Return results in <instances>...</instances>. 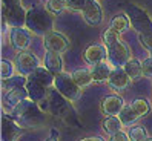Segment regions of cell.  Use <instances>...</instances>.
<instances>
[{
    "label": "cell",
    "instance_id": "obj_1",
    "mask_svg": "<svg viewBox=\"0 0 152 141\" xmlns=\"http://www.w3.org/2000/svg\"><path fill=\"white\" fill-rule=\"evenodd\" d=\"M54 83V77L51 75V72L45 68H39L34 74H31L26 80V91L32 101L40 103L45 97H46V89L48 84Z\"/></svg>",
    "mask_w": 152,
    "mask_h": 141
},
{
    "label": "cell",
    "instance_id": "obj_2",
    "mask_svg": "<svg viewBox=\"0 0 152 141\" xmlns=\"http://www.w3.org/2000/svg\"><path fill=\"white\" fill-rule=\"evenodd\" d=\"M26 26L37 35H46L52 26V20L46 11L32 8L26 12Z\"/></svg>",
    "mask_w": 152,
    "mask_h": 141
},
{
    "label": "cell",
    "instance_id": "obj_3",
    "mask_svg": "<svg viewBox=\"0 0 152 141\" xmlns=\"http://www.w3.org/2000/svg\"><path fill=\"white\" fill-rule=\"evenodd\" d=\"M54 86L58 94H61L66 100H71V101H75L82 97V87H80L75 81L72 75L69 74H57L54 77Z\"/></svg>",
    "mask_w": 152,
    "mask_h": 141
},
{
    "label": "cell",
    "instance_id": "obj_4",
    "mask_svg": "<svg viewBox=\"0 0 152 141\" xmlns=\"http://www.w3.org/2000/svg\"><path fill=\"white\" fill-rule=\"evenodd\" d=\"M108 49V60L109 63L117 69V68H124L126 63L131 60V51L128 48L126 43H123L121 40H117L112 43L111 46L106 48Z\"/></svg>",
    "mask_w": 152,
    "mask_h": 141
},
{
    "label": "cell",
    "instance_id": "obj_5",
    "mask_svg": "<svg viewBox=\"0 0 152 141\" xmlns=\"http://www.w3.org/2000/svg\"><path fill=\"white\" fill-rule=\"evenodd\" d=\"M39 66H40V61L37 55H34L32 52L22 51L15 57V68L20 75H31L39 69Z\"/></svg>",
    "mask_w": 152,
    "mask_h": 141
},
{
    "label": "cell",
    "instance_id": "obj_6",
    "mask_svg": "<svg viewBox=\"0 0 152 141\" xmlns=\"http://www.w3.org/2000/svg\"><path fill=\"white\" fill-rule=\"evenodd\" d=\"M131 22L132 26L135 28L140 34H145V35H152V20L149 19V15L140 9V8H131Z\"/></svg>",
    "mask_w": 152,
    "mask_h": 141
},
{
    "label": "cell",
    "instance_id": "obj_7",
    "mask_svg": "<svg viewBox=\"0 0 152 141\" xmlns=\"http://www.w3.org/2000/svg\"><path fill=\"white\" fill-rule=\"evenodd\" d=\"M43 41H45L46 51H54V52H58V54H63L69 46L68 37L65 34L57 32V31H49L43 37Z\"/></svg>",
    "mask_w": 152,
    "mask_h": 141
},
{
    "label": "cell",
    "instance_id": "obj_8",
    "mask_svg": "<svg viewBox=\"0 0 152 141\" xmlns=\"http://www.w3.org/2000/svg\"><path fill=\"white\" fill-rule=\"evenodd\" d=\"M3 9V20L14 26V28H20V25H23V22H26L25 17V11L20 3H14V5H2Z\"/></svg>",
    "mask_w": 152,
    "mask_h": 141
},
{
    "label": "cell",
    "instance_id": "obj_9",
    "mask_svg": "<svg viewBox=\"0 0 152 141\" xmlns=\"http://www.w3.org/2000/svg\"><path fill=\"white\" fill-rule=\"evenodd\" d=\"M108 58V49L100 46V45H89L85 52H83V60L86 61V65L89 66H97L100 63H104V60Z\"/></svg>",
    "mask_w": 152,
    "mask_h": 141
},
{
    "label": "cell",
    "instance_id": "obj_10",
    "mask_svg": "<svg viewBox=\"0 0 152 141\" xmlns=\"http://www.w3.org/2000/svg\"><path fill=\"white\" fill-rule=\"evenodd\" d=\"M83 12V19L89 26H98L103 20V12H102V6L98 5L97 0H88Z\"/></svg>",
    "mask_w": 152,
    "mask_h": 141
},
{
    "label": "cell",
    "instance_id": "obj_11",
    "mask_svg": "<svg viewBox=\"0 0 152 141\" xmlns=\"http://www.w3.org/2000/svg\"><path fill=\"white\" fill-rule=\"evenodd\" d=\"M124 108V101L118 95H108L102 101V110L106 117H118Z\"/></svg>",
    "mask_w": 152,
    "mask_h": 141
},
{
    "label": "cell",
    "instance_id": "obj_12",
    "mask_svg": "<svg viewBox=\"0 0 152 141\" xmlns=\"http://www.w3.org/2000/svg\"><path fill=\"white\" fill-rule=\"evenodd\" d=\"M11 43L17 51H26L31 45V32L25 28H14L11 32Z\"/></svg>",
    "mask_w": 152,
    "mask_h": 141
},
{
    "label": "cell",
    "instance_id": "obj_13",
    "mask_svg": "<svg viewBox=\"0 0 152 141\" xmlns=\"http://www.w3.org/2000/svg\"><path fill=\"white\" fill-rule=\"evenodd\" d=\"M108 83H109V86L112 87V89H115V91H124L129 86L131 78H129V75L126 74V70H124V69L117 68V69H112Z\"/></svg>",
    "mask_w": 152,
    "mask_h": 141
},
{
    "label": "cell",
    "instance_id": "obj_14",
    "mask_svg": "<svg viewBox=\"0 0 152 141\" xmlns=\"http://www.w3.org/2000/svg\"><path fill=\"white\" fill-rule=\"evenodd\" d=\"M28 95V91L23 89V87H12V89H8L3 95V106H10V108H15L19 106L22 101H25Z\"/></svg>",
    "mask_w": 152,
    "mask_h": 141
},
{
    "label": "cell",
    "instance_id": "obj_15",
    "mask_svg": "<svg viewBox=\"0 0 152 141\" xmlns=\"http://www.w3.org/2000/svg\"><path fill=\"white\" fill-rule=\"evenodd\" d=\"M43 65L51 74H61L63 69V61H61V54L54 51H46L43 57Z\"/></svg>",
    "mask_w": 152,
    "mask_h": 141
},
{
    "label": "cell",
    "instance_id": "obj_16",
    "mask_svg": "<svg viewBox=\"0 0 152 141\" xmlns=\"http://www.w3.org/2000/svg\"><path fill=\"white\" fill-rule=\"evenodd\" d=\"M72 78H74V81L80 86V87H86L89 86L92 81H94V77H92V72L91 70H88V69H75L72 74Z\"/></svg>",
    "mask_w": 152,
    "mask_h": 141
},
{
    "label": "cell",
    "instance_id": "obj_17",
    "mask_svg": "<svg viewBox=\"0 0 152 141\" xmlns=\"http://www.w3.org/2000/svg\"><path fill=\"white\" fill-rule=\"evenodd\" d=\"M124 70H126V74L129 75L131 80H138V78L143 77L145 74V70H143V63H140L138 60L135 58H131L126 66H124Z\"/></svg>",
    "mask_w": 152,
    "mask_h": 141
},
{
    "label": "cell",
    "instance_id": "obj_18",
    "mask_svg": "<svg viewBox=\"0 0 152 141\" xmlns=\"http://www.w3.org/2000/svg\"><path fill=\"white\" fill-rule=\"evenodd\" d=\"M91 72H92V77H94V81L103 83V81H106V80H109L112 69L109 68V65H106V63H100V65L94 66Z\"/></svg>",
    "mask_w": 152,
    "mask_h": 141
},
{
    "label": "cell",
    "instance_id": "obj_19",
    "mask_svg": "<svg viewBox=\"0 0 152 141\" xmlns=\"http://www.w3.org/2000/svg\"><path fill=\"white\" fill-rule=\"evenodd\" d=\"M123 127V123L120 120V117H106L103 120V130L109 135H114L120 132Z\"/></svg>",
    "mask_w": 152,
    "mask_h": 141
},
{
    "label": "cell",
    "instance_id": "obj_20",
    "mask_svg": "<svg viewBox=\"0 0 152 141\" xmlns=\"http://www.w3.org/2000/svg\"><path fill=\"white\" fill-rule=\"evenodd\" d=\"M129 25H131V22H129L128 17L124 15V14H118V15H115L114 19L111 20L109 28L114 29L115 32L121 34V32H124V31H128V29H129Z\"/></svg>",
    "mask_w": 152,
    "mask_h": 141
},
{
    "label": "cell",
    "instance_id": "obj_21",
    "mask_svg": "<svg viewBox=\"0 0 152 141\" xmlns=\"http://www.w3.org/2000/svg\"><path fill=\"white\" fill-rule=\"evenodd\" d=\"M118 117H120V120H121V123H123V126H132L134 123L140 118L137 113H135V110L131 108V104H129V106H124L123 110H121V113H120Z\"/></svg>",
    "mask_w": 152,
    "mask_h": 141
},
{
    "label": "cell",
    "instance_id": "obj_22",
    "mask_svg": "<svg viewBox=\"0 0 152 141\" xmlns=\"http://www.w3.org/2000/svg\"><path fill=\"white\" fill-rule=\"evenodd\" d=\"M131 108L135 110V113L138 117H145V115H148L149 110H151V104L145 98H137V100H134L131 103Z\"/></svg>",
    "mask_w": 152,
    "mask_h": 141
},
{
    "label": "cell",
    "instance_id": "obj_23",
    "mask_svg": "<svg viewBox=\"0 0 152 141\" xmlns=\"http://www.w3.org/2000/svg\"><path fill=\"white\" fill-rule=\"evenodd\" d=\"M129 140L131 141H146L148 137V130L143 127V126H132L128 132Z\"/></svg>",
    "mask_w": 152,
    "mask_h": 141
},
{
    "label": "cell",
    "instance_id": "obj_24",
    "mask_svg": "<svg viewBox=\"0 0 152 141\" xmlns=\"http://www.w3.org/2000/svg\"><path fill=\"white\" fill-rule=\"evenodd\" d=\"M15 66L11 63V61H8V60H2V63H0V70H2V80L6 81V80H10V78L14 77V72H15Z\"/></svg>",
    "mask_w": 152,
    "mask_h": 141
},
{
    "label": "cell",
    "instance_id": "obj_25",
    "mask_svg": "<svg viewBox=\"0 0 152 141\" xmlns=\"http://www.w3.org/2000/svg\"><path fill=\"white\" fill-rule=\"evenodd\" d=\"M66 9V0H48V11L60 15Z\"/></svg>",
    "mask_w": 152,
    "mask_h": 141
},
{
    "label": "cell",
    "instance_id": "obj_26",
    "mask_svg": "<svg viewBox=\"0 0 152 141\" xmlns=\"http://www.w3.org/2000/svg\"><path fill=\"white\" fill-rule=\"evenodd\" d=\"M117 40H120V39H118V32H115L114 29L108 28V29L103 32V43L106 45V48L111 46L112 43H115Z\"/></svg>",
    "mask_w": 152,
    "mask_h": 141
},
{
    "label": "cell",
    "instance_id": "obj_27",
    "mask_svg": "<svg viewBox=\"0 0 152 141\" xmlns=\"http://www.w3.org/2000/svg\"><path fill=\"white\" fill-rule=\"evenodd\" d=\"M88 0H66V9L69 11H83Z\"/></svg>",
    "mask_w": 152,
    "mask_h": 141
},
{
    "label": "cell",
    "instance_id": "obj_28",
    "mask_svg": "<svg viewBox=\"0 0 152 141\" xmlns=\"http://www.w3.org/2000/svg\"><path fill=\"white\" fill-rule=\"evenodd\" d=\"M109 141H131V140H129V135L128 134H124L123 130H120V132H117V134L111 135V140Z\"/></svg>",
    "mask_w": 152,
    "mask_h": 141
},
{
    "label": "cell",
    "instance_id": "obj_29",
    "mask_svg": "<svg viewBox=\"0 0 152 141\" xmlns=\"http://www.w3.org/2000/svg\"><path fill=\"white\" fill-rule=\"evenodd\" d=\"M80 141H104L102 137H88V138H83Z\"/></svg>",
    "mask_w": 152,
    "mask_h": 141
},
{
    "label": "cell",
    "instance_id": "obj_30",
    "mask_svg": "<svg viewBox=\"0 0 152 141\" xmlns=\"http://www.w3.org/2000/svg\"><path fill=\"white\" fill-rule=\"evenodd\" d=\"M46 141H57V140H56L54 137H52V138H49V140H46Z\"/></svg>",
    "mask_w": 152,
    "mask_h": 141
},
{
    "label": "cell",
    "instance_id": "obj_31",
    "mask_svg": "<svg viewBox=\"0 0 152 141\" xmlns=\"http://www.w3.org/2000/svg\"><path fill=\"white\" fill-rule=\"evenodd\" d=\"M146 141H152V138H148V140H146Z\"/></svg>",
    "mask_w": 152,
    "mask_h": 141
}]
</instances>
